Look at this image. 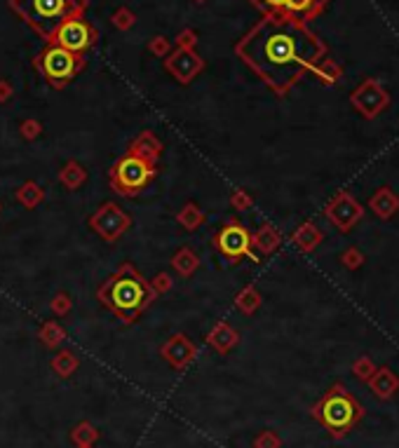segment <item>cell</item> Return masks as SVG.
Instances as JSON below:
<instances>
[{
	"instance_id": "cell-18",
	"label": "cell",
	"mask_w": 399,
	"mask_h": 448,
	"mask_svg": "<svg viewBox=\"0 0 399 448\" xmlns=\"http://www.w3.org/2000/svg\"><path fill=\"white\" fill-rule=\"evenodd\" d=\"M207 342L219 352H228L233 350L235 345L240 342V333L228 324V321H217L212 331L207 333Z\"/></svg>"
},
{
	"instance_id": "cell-44",
	"label": "cell",
	"mask_w": 399,
	"mask_h": 448,
	"mask_svg": "<svg viewBox=\"0 0 399 448\" xmlns=\"http://www.w3.org/2000/svg\"><path fill=\"white\" fill-rule=\"evenodd\" d=\"M0 209H3V207H0Z\"/></svg>"
},
{
	"instance_id": "cell-28",
	"label": "cell",
	"mask_w": 399,
	"mask_h": 448,
	"mask_svg": "<svg viewBox=\"0 0 399 448\" xmlns=\"http://www.w3.org/2000/svg\"><path fill=\"white\" fill-rule=\"evenodd\" d=\"M261 303H263V296L259 294V289L254 284H247L235 296V308H238L242 315H254L261 308Z\"/></svg>"
},
{
	"instance_id": "cell-37",
	"label": "cell",
	"mask_w": 399,
	"mask_h": 448,
	"mask_svg": "<svg viewBox=\"0 0 399 448\" xmlns=\"http://www.w3.org/2000/svg\"><path fill=\"white\" fill-rule=\"evenodd\" d=\"M352 371H355L357 378H369V380H371V375L376 373V368H374V361H371V359L359 357V359L355 361V366H352Z\"/></svg>"
},
{
	"instance_id": "cell-36",
	"label": "cell",
	"mask_w": 399,
	"mask_h": 448,
	"mask_svg": "<svg viewBox=\"0 0 399 448\" xmlns=\"http://www.w3.org/2000/svg\"><path fill=\"white\" fill-rule=\"evenodd\" d=\"M148 50L153 57L167 59L169 55H172V43H169V38H165V36H155L153 41L148 43Z\"/></svg>"
},
{
	"instance_id": "cell-15",
	"label": "cell",
	"mask_w": 399,
	"mask_h": 448,
	"mask_svg": "<svg viewBox=\"0 0 399 448\" xmlns=\"http://www.w3.org/2000/svg\"><path fill=\"white\" fill-rule=\"evenodd\" d=\"M162 150H165V148H162V141L153 134V131H141V134L136 136L132 143H129L127 153H132L136 157H143V160L158 164V160L162 157Z\"/></svg>"
},
{
	"instance_id": "cell-30",
	"label": "cell",
	"mask_w": 399,
	"mask_h": 448,
	"mask_svg": "<svg viewBox=\"0 0 399 448\" xmlns=\"http://www.w3.org/2000/svg\"><path fill=\"white\" fill-rule=\"evenodd\" d=\"M50 310L57 317H66L71 310H73V298H71L66 291H57L50 301Z\"/></svg>"
},
{
	"instance_id": "cell-10",
	"label": "cell",
	"mask_w": 399,
	"mask_h": 448,
	"mask_svg": "<svg viewBox=\"0 0 399 448\" xmlns=\"http://www.w3.org/2000/svg\"><path fill=\"white\" fill-rule=\"evenodd\" d=\"M350 103L362 117H366V120H374V117H378L385 108H388L390 94L378 80H374V78H366L359 87L352 89Z\"/></svg>"
},
{
	"instance_id": "cell-3",
	"label": "cell",
	"mask_w": 399,
	"mask_h": 448,
	"mask_svg": "<svg viewBox=\"0 0 399 448\" xmlns=\"http://www.w3.org/2000/svg\"><path fill=\"white\" fill-rule=\"evenodd\" d=\"M8 5L43 43H50L66 19L85 17L89 0H8Z\"/></svg>"
},
{
	"instance_id": "cell-1",
	"label": "cell",
	"mask_w": 399,
	"mask_h": 448,
	"mask_svg": "<svg viewBox=\"0 0 399 448\" xmlns=\"http://www.w3.org/2000/svg\"><path fill=\"white\" fill-rule=\"evenodd\" d=\"M235 55L277 96H286L303 75L326 59V45L308 26L293 19L266 15L242 41Z\"/></svg>"
},
{
	"instance_id": "cell-13",
	"label": "cell",
	"mask_w": 399,
	"mask_h": 448,
	"mask_svg": "<svg viewBox=\"0 0 399 448\" xmlns=\"http://www.w3.org/2000/svg\"><path fill=\"white\" fill-rule=\"evenodd\" d=\"M195 352H198V347H195V342L188 338L186 333L169 335L165 345L160 347V354L165 357L167 364H172L174 368H183L191 364L195 359Z\"/></svg>"
},
{
	"instance_id": "cell-32",
	"label": "cell",
	"mask_w": 399,
	"mask_h": 448,
	"mask_svg": "<svg viewBox=\"0 0 399 448\" xmlns=\"http://www.w3.org/2000/svg\"><path fill=\"white\" fill-rule=\"evenodd\" d=\"M254 8H259L263 15H277L284 17V8H286V0H249Z\"/></svg>"
},
{
	"instance_id": "cell-17",
	"label": "cell",
	"mask_w": 399,
	"mask_h": 448,
	"mask_svg": "<svg viewBox=\"0 0 399 448\" xmlns=\"http://www.w3.org/2000/svg\"><path fill=\"white\" fill-rule=\"evenodd\" d=\"M322 240H324V233L312 221H305L303 226H298L296 230H293V235H291L293 247H296L300 254L315 252V249L322 245Z\"/></svg>"
},
{
	"instance_id": "cell-40",
	"label": "cell",
	"mask_w": 399,
	"mask_h": 448,
	"mask_svg": "<svg viewBox=\"0 0 399 448\" xmlns=\"http://www.w3.org/2000/svg\"><path fill=\"white\" fill-rule=\"evenodd\" d=\"M12 96H15V87H12V82L5 80V78H0V103H8Z\"/></svg>"
},
{
	"instance_id": "cell-12",
	"label": "cell",
	"mask_w": 399,
	"mask_h": 448,
	"mask_svg": "<svg viewBox=\"0 0 399 448\" xmlns=\"http://www.w3.org/2000/svg\"><path fill=\"white\" fill-rule=\"evenodd\" d=\"M165 68H167V73H172L176 82L191 85L195 80V75L205 68V59H202L195 50L176 48L172 55L165 59Z\"/></svg>"
},
{
	"instance_id": "cell-33",
	"label": "cell",
	"mask_w": 399,
	"mask_h": 448,
	"mask_svg": "<svg viewBox=\"0 0 399 448\" xmlns=\"http://www.w3.org/2000/svg\"><path fill=\"white\" fill-rule=\"evenodd\" d=\"M19 131H22V139L36 141L38 136L43 134V122L36 120V117H29V120H24L22 124H19Z\"/></svg>"
},
{
	"instance_id": "cell-4",
	"label": "cell",
	"mask_w": 399,
	"mask_h": 448,
	"mask_svg": "<svg viewBox=\"0 0 399 448\" xmlns=\"http://www.w3.org/2000/svg\"><path fill=\"white\" fill-rule=\"evenodd\" d=\"M85 64H87L85 55H75V52H68L59 45H45V50L38 52V57L34 59L38 73L55 89H64L68 82H73L85 68Z\"/></svg>"
},
{
	"instance_id": "cell-9",
	"label": "cell",
	"mask_w": 399,
	"mask_h": 448,
	"mask_svg": "<svg viewBox=\"0 0 399 448\" xmlns=\"http://www.w3.org/2000/svg\"><path fill=\"white\" fill-rule=\"evenodd\" d=\"M132 226V216L115 202H103L94 214L89 216V228L101 237L103 242L113 245L127 233Z\"/></svg>"
},
{
	"instance_id": "cell-22",
	"label": "cell",
	"mask_w": 399,
	"mask_h": 448,
	"mask_svg": "<svg viewBox=\"0 0 399 448\" xmlns=\"http://www.w3.org/2000/svg\"><path fill=\"white\" fill-rule=\"evenodd\" d=\"M172 268L181 277H191V275L198 273L200 268V256L193 252L191 247H181L179 252L172 256Z\"/></svg>"
},
{
	"instance_id": "cell-27",
	"label": "cell",
	"mask_w": 399,
	"mask_h": 448,
	"mask_svg": "<svg viewBox=\"0 0 399 448\" xmlns=\"http://www.w3.org/2000/svg\"><path fill=\"white\" fill-rule=\"evenodd\" d=\"M176 223H179L183 230L193 233V230H198L202 223H205V212H202L195 202H186L181 207V212L176 214Z\"/></svg>"
},
{
	"instance_id": "cell-26",
	"label": "cell",
	"mask_w": 399,
	"mask_h": 448,
	"mask_svg": "<svg viewBox=\"0 0 399 448\" xmlns=\"http://www.w3.org/2000/svg\"><path fill=\"white\" fill-rule=\"evenodd\" d=\"M310 75H315L319 82L326 85V87H331V85H336V82H341V78H343V68L338 66L333 59H322L315 68H312V73Z\"/></svg>"
},
{
	"instance_id": "cell-29",
	"label": "cell",
	"mask_w": 399,
	"mask_h": 448,
	"mask_svg": "<svg viewBox=\"0 0 399 448\" xmlns=\"http://www.w3.org/2000/svg\"><path fill=\"white\" fill-rule=\"evenodd\" d=\"M71 439H73L75 446H92L96 439H99V432H96L89 423H80L78 427H73V432H71Z\"/></svg>"
},
{
	"instance_id": "cell-24",
	"label": "cell",
	"mask_w": 399,
	"mask_h": 448,
	"mask_svg": "<svg viewBox=\"0 0 399 448\" xmlns=\"http://www.w3.org/2000/svg\"><path fill=\"white\" fill-rule=\"evenodd\" d=\"M15 197L24 209H36L38 204L45 202V188L38 186L36 181H24L22 186L17 188Z\"/></svg>"
},
{
	"instance_id": "cell-2",
	"label": "cell",
	"mask_w": 399,
	"mask_h": 448,
	"mask_svg": "<svg viewBox=\"0 0 399 448\" xmlns=\"http://www.w3.org/2000/svg\"><path fill=\"white\" fill-rule=\"evenodd\" d=\"M153 284L143 277L132 263H122L110 277L101 282L96 289V298L106 310L125 324H134L141 312L155 301Z\"/></svg>"
},
{
	"instance_id": "cell-39",
	"label": "cell",
	"mask_w": 399,
	"mask_h": 448,
	"mask_svg": "<svg viewBox=\"0 0 399 448\" xmlns=\"http://www.w3.org/2000/svg\"><path fill=\"white\" fill-rule=\"evenodd\" d=\"M195 43H198V33L191 31V29H183L179 36H176V48L195 50Z\"/></svg>"
},
{
	"instance_id": "cell-41",
	"label": "cell",
	"mask_w": 399,
	"mask_h": 448,
	"mask_svg": "<svg viewBox=\"0 0 399 448\" xmlns=\"http://www.w3.org/2000/svg\"><path fill=\"white\" fill-rule=\"evenodd\" d=\"M256 448H277V439L273 434H263V437H259Z\"/></svg>"
},
{
	"instance_id": "cell-43",
	"label": "cell",
	"mask_w": 399,
	"mask_h": 448,
	"mask_svg": "<svg viewBox=\"0 0 399 448\" xmlns=\"http://www.w3.org/2000/svg\"><path fill=\"white\" fill-rule=\"evenodd\" d=\"M78 448H92V446H78Z\"/></svg>"
},
{
	"instance_id": "cell-20",
	"label": "cell",
	"mask_w": 399,
	"mask_h": 448,
	"mask_svg": "<svg viewBox=\"0 0 399 448\" xmlns=\"http://www.w3.org/2000/svg\"><path fill=\"white\" fill-rule=\"evenodd\" d=\"M85 181H87V169H85L78 160H68L61 169H59V183H61L66 190H78Z\"/></svg>"
},
{
	"instance_id": "cell-35",
	"label": "cell",
	"mask_w": 399,
	"mask_h": 448,
	"mask_svg": "<svg viewBox=\"0 0 399 448\" xmlns=\"http://www.w3.org/2000/svg\"><path fill=\"white\" fill-rule=\"evenodd\" d=\"M341 263H343V266L348 268V270H359V268L364 266V254L359 252L357 247H348V249H345V252L341 254Z\"/></svg>"
},
{
	"instance_id": "cell-7",
	"label": "cell",
	"mask_w": 399,
	"mask_h": 448,
	"mask_svg": "<svg viewBox=\"0 0 399 448\" xmlns=\"http://www.w3.org/2000/svg\"><path fill=\"white\" fill-rule=\"evenodd\" d=\"M214 247H217V252L228 261H240V259L256 261V256H254V237L238 219L226 221L224 226L217 230Z\"/></svg>"
},
{
	"instance_id": "cell-31",
	"label": "cell",
	"mask_w": 399,
	"mask_h": 448,
	"mask_svg": "<svg viewBox=\"0 0 399 448\" xmlns=\"http://www.w3.org/2000/svg\"><path fill=\"white\" fill-rule=\"evenodd\" d=\"M110 22H113L117 31H129L136 24V17L129 8H117L113 15H110Z\"/></svg>"
},
{
	"instance_id": "cell-8",
	"label": "cell",
	"mask_w": 399,
	"mask_h": 448,
	"mask_svg": "<svg viewBox=\"0 0 399 448\" xmlns=\"http://www.w3.org/2000/svg\"><path fill=\"white\" fill-rule=\"evenodd\" d=\"M96 41H99L96 26L87 22L85 17H73V19H66V22L59 26L48 45H59V48L75 52V55H87V52L96 45Z\"/></svg>"
},
{
	"instance_id": "cell-21",
	"label": "cell",
	"mask_w": 399,
	"mask_h": 448,
	"mask_svg": "<svg viewBox=\"0 0 399 448\" xmlns=\"http://www.w3.org/2000/svg\"><path fill=\"white\" fill-rule=\"evenodd\" d=\"M369 385H371V390H374V392L378 394V397L388 399V397H392V394L397 392L399 378L390 371V368H378V371H376L374 375H371Z\"/></svg>"
},
{
	"instance_id": "cell-23",
	"label": "cell",
	"mask_w": 399,
	"mask_h": 448,
	"mask_svg": "<svg viewBox=\"0 0 399 448\" xmlns=\"http://www.w3.org/2000/svg\"><path fill=\"white\" fill-rule=\"evenodd\" d=\"M38 338H41V342L45 347L55 350V347H59L64 340H66V328L55 319H45L41 324V328H38Z\"/></svg>"
},
{
	"instance_id": "cell-19",
	"label": "cell",
	"mask_w": 399,
	"mask_h": 448,
	"mask_svg": "<svg viewBox=\"0 0 399 448\" xmlns=\"http://www.w3.org/2000/svg\"><path fill=\"white\" fill-rule=\"evenodd\" d=\"M252 237H254V249L263 256L275 254L280 249V245H282V237H280V233L273 226H261L256 233H252Z\"/></svg>"
},
{
	"instance_id": "cell-42",
	"label": "cell",
	"mask_w": 399,
	"mask_h": 448,
	"mask_svg": "<svg viewBox=\"0 0 399 448\" xmlns=\"http://www.w3.org/2000/svg\"><path fill=\"white\" fill-rule=\"evenodd\" d=\"M193 3H198V5H200V3H207V0H193Z\"/></svg>"
},
{
	"instance_id": "cell-14",
	"label": "cell",
	"mask_w": 399,
	"mask_h": 448,
	"mask_svg": "<svg viewBox=\"0 0 399 448\" xmlns=\"http://www.w3.org/2000/svg\"><path fill=\"white\" fill-rule=\"evenodd\" d=\"M329 0H286V8H284V17L293 19V22H310V19L319 17L326 10Z\"/></svg>"
},
{
	"instance_id": "cell-38",
	"label": "cell",
	"mask_w": 399,
	"mask_h": 448,
	"mask_svg": "<svg viewBox=\"0 0 399 448\" xmlns=\"http://www.w3.org/2000/svg\"><path fill=\"white\" fill-rule=\"evenodd\" d=\"M150 284H153L155 294H167V291H172L174 282H172V275H169V273H158Z\"/></svg>"
},
{
	"instance_id": "cell-5",
	"label": "cell",
	"mask_w": 399,
	"mask_h": 448,
	"mask_svg": "<svg viewBox=\"0 0 399 448\" xmlns=\"http://www.w3.org/2000/svg\"><path fill=\"white\" fill-rule=\"evenodd\" d=\"M315 418L322 423L326 430H331L336 437H341L350 430L352 425L362 418V408L341 385L331 387L324 394L322 401L315 406Z\"/></svg>"
},
{
	"instance_id": "cell-16",
	"label": "cell",
	"mask_w": 399,
	"mask_h": 448,
	"mask_svg": "<svg viewBox=\"0 0 399 448\" xmlns=\"http://www.w3.org/2000/svg\"><path fill=\"white\" fill-rule=\"evenodd\" d=\"M369 209L378 216V219L388 221V219H392V216L399 212V195H395V190H392L390 186L378 188L376 193L371 195Z\"/></svg>"
},
{
	"instance_id": "cell-6",
	"label": "cell",
	"mask_w": 399,
	"mask_h": 448,
	"mask_svg": "<svg viewBox=\"0 0 399 448\" xmlns=\"http://www.w3.org/2000/svg\"><path fill=\"white\" fill-rule=\"evenodd\" d=\"M155 174H158V167L153 162L125 153L108 169V183L113 193L122 197H134L155 179Z\"/></svg>"
},
{
	"instance_id": "cell-34",
	"label": "cell",
	"mask_w": 399,
	"mask_h": 448,
	"mask_svg": "<svg viewBox=\"0 0 399 448\" xmlns=\"http://www.w3.org/2000/svg\"><path fill=\"white\" fill-rule=\"evenodd\" d=\"M254 204V197L247 193L245 188H235L231 193V207L238 209V212H247V209H252Z\"/></svg>"
},
{
	"instance_id": "cell-11",
	"label": "cell",
	"mask_w": 399,
	"mask_h": 448,
	"mask_svg": "<svg viewBox=\"0 0 399 448\" xmlns=\"http://www.w3.org/2000/svg\"><path fill=\"white\" fill-rule=\"evenodd\" d=\"M324 216L336 226L338 233H350L364 219V207L352 197L348 190H341L326 202Z\"/></svg>"
},
{
	"instance_id": "cell-25",
	"label": "cell",
	"mask_w": 399,
	"mask_h": 448,
	"mask_svg": "<svg viewBox=\"0 0 399 448\" xmlns=\"http://www.w3.org/2000/svg\"><path fill=\"white\" fill-rule=\"evenodd\" d=\"M50 366H52V371L59 375V378H68V375H73L78 371L80 359H78V354L73 350H59L55 357H52Z\"/></svg>"
}]
</instances>
